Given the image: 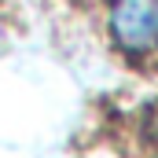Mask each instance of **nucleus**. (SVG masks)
Listing matches in <instances>:
<instances>
[{"label":"nucleus","mask_w":158,"mask_h":158,"mask_svg":"<svg viewBox=\"0 0 158 158\" xmlns=\"http://www.w3.org/2000/svg\"><path fill=\"white\" fill-rule=\"evenodd\" d=\"M110 37L125 52L158 48V0H110Z\"/></svg>","instance_id":"nucleus-1"}]
</instances>
